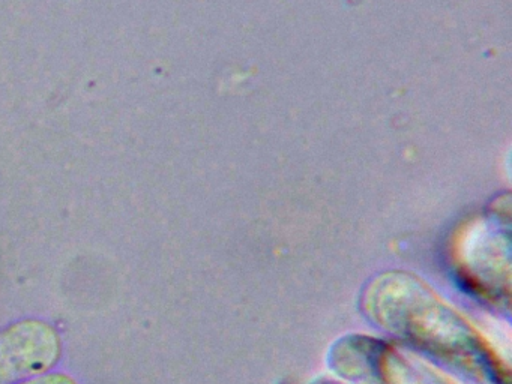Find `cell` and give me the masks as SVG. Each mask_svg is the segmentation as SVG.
Returning <instances> with one entry per match:
<instances>
[{
    "instance_id": "cell-1",
    "label": "cell",
    "mask_w": 512,
    "mask_h": 384,
    "mask_svg": "<svg viewBox=\"0 0 512 384\" xmlns=\"http://www.w3.org/2000/svg\"><path fill=\"white\" fill-rule=\"evenodd\" d=\"M379 285L392 296V305L368 297L365 302L383 327L449 368H461V374L466 372L478 380L487 378L491 363L484 348L466 323L430 290L406 278H389Z\"/></svg>"
},
{
    "instance_id": "cell-2",
    "label": "cell",
    "mask_w": 512,
    "mask_h": 384,
    "mask_svg": "<svg viewBox=\"0 0 512 384\" xmlns=\"http://www.w3.org/2000/svg\"><path fill=\"white\" fill-rule=\"evenodd\" d=\"M58 356V339L49 327L25 323L0 335V384L38 374Z\"/></svg>"
},
{
    "instance_id": "cell-3",
    "label": "cell",
    "mask_w": 512,
    "mask_h": 384,
    "mask_svg": "<svg viewBox=\"0 0 512 384\" xmlns=\"http://www.w3.org/2000/svg\"><path fill=\"white\" fill-rule=\"evenodd\" d=\"M343 347H335L332 365L338 374L352 380L380 378V359H383L382 342L367 338L343 339Z\"/></svg>"
}]
</instances>
